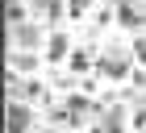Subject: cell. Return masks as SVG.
<instances>
[{
  "label": "cell",
  "mask_w": 146,
  "mask_h": 133,
  "mask_svg": "<svg viewBox=\"0 0 146 133\" xmlns=\"http://www.w3.org/2000/svg\"><path fill=\"white\" fill-rule=\"evenodd\" d=\"M96 71H100L104 79H121L125 71H129V58H125L121 50H109V54H100V63H96Z\"/></svg>",
  "instance_id": "cell-1"
},
{
  "label": "cell",
  "mask_w": 146,
  "mask_h": 133,
  "mask_svg": "<svg viewBox=\"0 0 146 133\" xmlns=\"http://www.w3.org/2000/svg\"><path fill=\"white\" fill-rule=\"evenodd\" d=\"M88 9H92V0H67V13H71V17H84Z\"/></svg>",
  "instance_id": "cell-5"
},
{
  "label": "cell",
  "mask_w": 146,
  "mask_h": 133,
  "mask_svg": "<svg viewBox=\"0 0 146 133\" xmlns=\"http://www.w3.org/2000/svg\"><path fill=\"white\" fill-rule=\"evenodd\" d=\"M13 33H17V46H21V50H38V46H42V25H13Z\"/></svg>",
  "instance_id": "cell-2"
},
{
  "label": "cell",
  "mask_w": 146,
  "mask_h": 133,
  "mask_svg": "<svg viewBox=\"0 0 146 133\" xmlns=\"http://www.w3.org/2000/svg\"><path fill=\"white\" fill-rule=\"evenodd\" d=\"M71 50V38L67 33H50V46H46V54H50V63H58V58H67Z\"/></svg>",
  "instance_id": "cell-3"
},
{
  "label": "cell",
  "mask_w": 146,
  "mask_h": 133,
  "mask_svg": "<svg viewBox=\"0 0 146 133\" xmlns=\"http://www.w3.org/2000/svg\"><path fill=\"white\" fill-rule=\"evenodd\" d=\"M9 63L17 66V71H29V66H38V58H34V54H21V50H13V54H9Z\"/></svg>",
  "instance_id": "cell-4"
},
{
  "label": "cell",
  "mask_w": 146,
  "mask_h": 133,
  "mask_svg": "<svg viewBox=\"0 0 146 133\" xmlns=\"http://www.w3.org/2000/svg\"><path fill=\"white\" fill-rule=\"evenodd\" d=\"M134 125H146V104H142V108H134Z\"/></svg>",
  "instance_id": "cell-6"
}]
</instances>
